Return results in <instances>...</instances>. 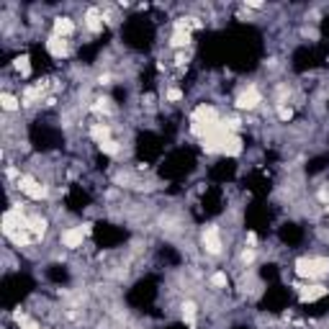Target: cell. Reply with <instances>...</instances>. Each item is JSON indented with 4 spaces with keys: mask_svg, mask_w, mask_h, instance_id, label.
<instances>
[{
    "mask_svg": "<svg viewBox=\"0 0 329 329\" xmlns=\"http://www.w3.org/2000/svg\"><path fill=\"white\" fill-rule=\"evenodd\" d=\"M85 21H87V29L90 31H100V16H98V11L93 8V11H87V16H85Z\"/></svg>",
    "mask_w": 329,
    "mask_h": 329,
    "instance_id": "obj_10",
    "label": "cell"
},
{
    "mask_svg": "<svg viewBox=\"0 0 329 329\" xmlns=\"http://www.w3.org/2000/svg\"><path fill=\"white\" fill-rule=\"evenodd\" d=\"M324 293H326L324 286H306V288L301 291V298H303V301H316V298H321Z\"/></svg>",
    "mask_w": 329,
    "mask_h": 329,
    "instance_id": "obj_8",
    "label": "cell"
},
{
    "mask_svg": "<svg viewBox=\"0 0 329 329\" xmlns=\"http://www.w3.org/2000/svg\"><path fill=\"white\" fill-rule=\"evenodd\" d=\"M16 70H18L21 75H29V59H26V57H18V59H16Z\"/></svg>",
    "mask_w": 329,
    "mask_h": 329,
    "instance_id": "obj_12",
    "label": "cell"
},
{
    "mask_svg": "<svg viewBox=\"0 0 329 329\" xmlns=\"http://www.w3.org/2000/svg\"><path fill=\"white\" fill-rule=\"evenodd\" d=\"M82 239H85V232H82V229H67V232L62 234V245L70 247V250H75V247L82 245Z\"/></svg>",
    "mask_w": 329,
    "mask_h": 329,
    "instance_id": "obj_5",
    "label": "cell"
},
{
    "mask_svg": "<svg viewBox=\"0 0 329 329\" xmlns=\"http://www.w3.org/2000/svg\"><path fill=\"white\" fill-rule=\"evenodd\" d=\"M203 247H206L211 255L222 252V237H218V229H216V227H208V229L203 232Z\"/></svg>",
    "mask_w": 329,
    "mask_h": 329,
    "instance_id": "obj_3",
    "label": "cell"
},
{
    "mask_svg": "<svg viewBox=\"0 0 329 329\" xmlns=\"http://www.w3.org/2000/svg\"><path fill=\"white\" fill-rule=\"evenodd\" d=\"M108 134H111V131H108V126H103V124H95V126L90 129V137H93L98 144L108 142Z\"/></svg>",
    "mask_w": 329,
    "mask_h": 329,
    "instance_id": "obj_9",
    "label": "cell"
},
{
    "mask_svg": "<svg viewBox=\"0 0 329 329\" xmlns=\"http://www.w3.org/2000/svg\"><path fill=\"white\" fill-rule=\"evenodd\" d=\"M18 103H21V100H18L16 95H11V93H3V95H0V105H3L6 111H16Z\"/></svg>",
    "mask_w": 329,
    "mask_h": 329,
    "instance_id": "obj_11",
    "label": "cell"
},
{
    "mask_svg": "<svg viewBox=\"0 0 329 329\" xmlns=\"http://www.w3.org/2000/svg\"><path fill=\"white\" fill-rule=\"evenodd\" d=\"M211 283H213L216 288H224V286H227V275H224V273H216V275L211 278Z\"/></svg>",
    "mask_w": 329,
    "mask_h": 329,
    "instance_id": "obj_13",
    "label": "cell"
},
{
    "mask_svg": "<svg viewBox=\"0 0 329 329\" xmlns=\"http://www.w3.org/2000/svg\"><path fill=\"white\" fill-rule=\"evenodd\" d=\"M257 103H260V93H257V87H247V90L237 98V105H239V108H247V111H250V108H255Z\"/></svg>",
    "mask_w": 329,
    "mask_h": 329,
    "instance_id": "obj_4",
    "label": "cell"
},
{
    "mask_svg": "<svg viewBox=\"0 0 329 329\" xmlns=\"http://www.w3.org/2000/svg\"><path fill=\"white\" fill-rule=\"evenodd\" d=\"M47 47H49V52H52L54 57H64V54H67V41L59 39V36H52V39L47 41Z\"/></svg>",
    "mask_w": 329,
    "mask_h": 329,
    "instance_id": "obj_6",
    "label": "cell"
},
{
    "mask_svg": "<svg viewBox=\"0 0 329 329\" xmlns=\"http://www.w3.org/2000/svg\"><path fill=\"white\" fill-rule=\"evenodd\" d=\"M72 21L70 18H57V24H54V36H59V39H64V36H70L72 34Z\"/></svg>",
    "mask_w": 329,
    "mask_h": 329,
    "instance_id": "obj_7",
    "label": "cell"
},
{
    "mask_svg": "<svg viewBox=\"0 0 329 329\" xmlns=\"http://www.w3.org/2000/svg\"><path fill=\"white\" fill-rule=\"evenodd\" d=\"M296 273L301 278H321L329 273V260H321V257H303L296 262Z\"/></svg>",
    "mask_w": 329,
    "mask_h": 329,
    "instance_id": "obj_1",
    "label": "cell"
},
{
    "mask_svg": "<svg viewBox=\"0 0 329 329\" xmlns=\"http://www.w3.org/2000/svg\"><path fill=\"white\" fill-rule=\"evenodd\" d=\"M167 98H170V100H180V98H183V93H180V90H170V93H167Z\"/></svg>",
    "mask_w": 329,
    "mask_h": 329,
    "instance_id": "obj_14",
    "label": "cell"
},
{
    "mask_svg": "<svg viewBox=\"0 0 329 329\" xmlns=\"http://www.w3.org/2000/svg\"><path fill=\"white\" fill-rule=\"evenodd\" d=\"M18 188L24 190L29 198H34V201L47 198V188H44L39 180H34V178H21V180H18Z\"/></svg>",
    "mask_w": 329,
    "mask_h": 329,
    "instance_id": "obj_2",
    "label": "cell"
}]
</instances>
